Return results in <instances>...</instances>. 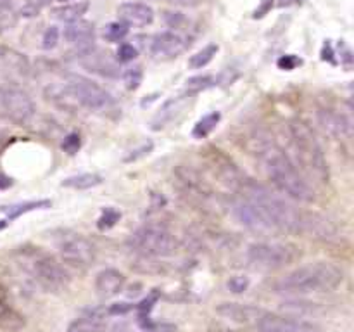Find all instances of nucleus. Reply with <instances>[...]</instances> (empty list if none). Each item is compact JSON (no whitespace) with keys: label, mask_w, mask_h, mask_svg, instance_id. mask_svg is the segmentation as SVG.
<instances>
[{"label":"nucleus","mask_w":354,"mask_h":332,"mask_svg":"<svg viewBox=\"0 0 354 332\" xmlns=\"http://www.w3.org/2000/svg\"><path fill=\"white\" fill-rule=\"evenodd\" d=\"M254 152L266 178L275 185L277 190L297 203H313V187L280 145L270 140L268 137L259 135L258 138H254Z\"/></svg>","instance_id":"obj_1"},{"label":"nucleus","mask_w":354,"mask_h":332,"mask_svg":"<svg viewBox=\"0 0 354 332\" xmlns=\"http://www.w3.org/2000/svg\"><path fill=\"white\" fill-rule=\"evenodd\" d=\"M237 196L245 197L259 211V214L268 223L273 234H277V232H282V234H299L303 211H299L292 204L287 203L283 197L272 194L265 185L258 183L256 180L248 176L244 185L239 189Z\"/></svg>","instance_id":"obj_2"},{"label":"nucleus","mask_w":354,"mask_h":332,"mask_svg":"<svg viewBox=\"0 0 354 332\" xmlns=\"http://www.w3.org/2000/svg\"><path fill=\"white\" fill-rule=\"evenodd\" d=\"M342 282H344V270L341 266L332 261H315L297 266L287 275L280 277L273 284V289L280 294L304 296V294L332 293Z\"/></svg>","instance_id":"obj_3"},{"label":"nucleus","mask_w":354,"mask_h":332,"mask_svg":"<svg viewBox=\"0 0 354 332\" xmlns=\"http://www.w3.org/2000/svg\"><path fill=\"white\" fill-rule=\"evenodd\" d=\"M289 135L294 152V159H290L297 166V169L320 185L328 183L330 169H328L324 147L318 142L313 128L306 121L292 120L289 123Z\"/></svg>","instance_id":"obj_4"},{"label":"nucleus","mask_w":354,"mask_h":332,"mask_svg":"<svg viewBox=\"0 0 354 332\" xmlns=\"http://www.w3.org/2000/svg\"><path fill=\"white\" fill-rule=\"evenodd\" d=\"M19 263L45 293H62L71 282L64 266L54 256L38 248L19 251Z\"/></svg>","instance_id":"obj_5"},{"label":"nucleus","mask_w":354,"mask_h":332,"mask_svg":"<svg viewBox=\"0 0 354 332\" xmlns=\"http://www.w3.org/2000/svg\"><path fill=\"white\" fill-rule=\"evenodd\" d=\"M175 175V183L178 187L182 197H185L187 203L196 206L197 210L206 211V213H216L221 208L220 197L214 194V190L204 182L201 173L190 166L180 165L173 172Z\"/></svg>","instance_id":"obj_6"},{"label":"nucleus","mask_w":354,"mask_h":332,"mask_svg":"<svg viewBox=\"0 0 354 332\" xmlns=\"http://www.w3.org/2000/svg\"><path fill=\"white\" fill-rule=\"evenodd\" d=\"M176 246L175 235L156 223L142 225L128 237V248L142 258H165L176 251Z\"/></svg>","instance_id":"obj_7"},{"label":"nucleus","mask_w":354,"mask_h":332,"mask_svg":"<svg viewBox=\"0 0 354 332\" xmlns=\"http://www.w3.org/2000/svg\"><path fill=\"white\" fill-rule=\"evenodd\" d=\"M248 261L259 270H280L301 256V251L289 242L259 241L248 248Z\"/></svg>","instance_id":"obj_8"},{"label":"nucleus","mask_w":354,"mask_h":332,"mask_svg":"<svg viewBox=\"0 0 354 332\" xmlns=\"http://www.w3.org/2000/svg\"><path fill=\"white\" fill-rule=\"evenodd\" d=\"M64 78L78 107H85V109L95 111V113H107L114 107V99L111 97V93L86 76L69 73Z\"/></svg>","instance_id":"obj_9"},{"label":"nucleus","mask_w":354,"mask_h":332,"mask_svg":"<svg viewBox=\"0 0 354 332\" xmlns=\"http://www.w3.org/2000/svg\"><path fill=\"white\" fill-rule=\"evenodd\" d=\"M55 248L62 261L73 268H86L95 261V246L75 230H59L55 235Z\"/></svg>","instance_id":"obj_10"},{"label":"nucleus","mask_w":354,"mask_h":332,"mask_svg":"<svg viewBox=\"0 0 354 332\" xmlns=\"http://www.w3.org/2000/svg\"><path fill=\"white\" fill-rule=\"evenodd\" d=\"M0 113L16 124H28L37 114L33 99L30 93L14 83L0 85Z\"/></svg>","instance_id":"obj_11"},{"label":"nucleus","mask_w":354,"mask_h":332,"mask_svg":"<svg viewBox=\"0 0 354 332\" xmlns=\"http://www.w3.org/2000/svg\"><path fill=\"white\" fill-rule=\"evenodd\" d=\"M189 40L178 31H162L154 35L149 44V54L156 61H171L187 50Z\"/></svg>","instance_id":"obj_12"},{"label":"nucleus","mask_w":354,"mask_h":332,"mask_svg":"<svg viewBox=\"0 0 354 332\" xmlns=\"http://www.w3.org/2000/svg\"><path fill=\"white\" fill-rule=\"evenodd\" d=\"M258 332H320L315 324L306 320H299L297 317H287V315L265 313L256 322Z\"/></svg>","instance_id":"obj_13"},{"label":"nucleus","mask_w":354,"mask_h":332,"mask_svg":"<svg viewBox=\"0 0 354 332\" xmlns=\"http://www.w3.org/2000/svg\"><path fill=\"white\" fill-rule=\"evenodd\" d=\"M209 165L213 168L214 175L221 180L227 187H230L232 190L239 192L244 182L248 180V175L242 173L239 169V166L228 158L227 154H223L218 149H209Z\"/></svg>","instance_id":"obj_14"},{"label":"nucleus","mask_w":354,"mask_h":332,"mask_svg":"<svg viewBox=\"0 0 354 332\" xmlns=\"http://www.w3.org/2000/svg\"><path fill=\"white\" fill-rule=\"evenodd\" d=\"M31 73L30 61L24 54L9 47H0V78L3 83L17 85L19 80H24Z\"/></svg>","instance_id":"obj_15"},{"label":"nucleus","mask_w":354,"mask_h":332,"mask_svg":"<svg viewBox=\"0 0 354 332\" xmlns=\"http://www.w3.org/2000/svg\"><path fill=\"white\" fill-rule=\"evenodd\" d=\"M76 57L80 59L83 68H86L88 71L97 73L100 76H106V78H118L121 75L120 62L114 57H111V54L100 50L97 47H90L86 50L76 54Z\"/></svg>","instance_id":"obj_16"},{"label":"nucleus","mask_w":354,"mask_h":332,"mask_svg":"<svg viewBox=\"0 0 354 332\" xmlns=\"http://www.w3.org/2000/svg\"><path fill=\"white\" fill-rule=\"evenodd\" d=\"M299 234L308 235L311 239H318V241H332V239L337 237L339 230L330 218L315 213V211H303Z\"/></svg>","instance_id":"obj_17"},{"label":"nucleus","mask_w":354,"mask_h":332,"mask_svg":"<svg viewBox=\"0 0 354 332\" xmlns=\"http://www.w3.org/2000/svg\"><path fill=\"white\" fill-rule=\"evenodd\" d=\"M232 210H234L235 218L244 225L249 230L256 232V234H273L272 228L268 227L263 216L259 214V211L249 203L245 197L237 196L234 201H232Z\"/></svg>","instance_id":"obj_18"},{"label":"nucleus","mask_w":354,"mask_h":332,"mask_svg":"<svg viewBox=\"0 0 354 332\" xmlns=\"http://www.w3.org/2000/svg\"><path fill=\"white\" fill-rule=\"evenodd\" d=\"M118 21L128 28H145L154 21V10L142 2H124L118 7Z\"/></svg>","instance_id":"obj_19"},{"label":"nucleus","mask_w":354,"mask_h":332,"mask_svg":"<svg viewBox=\"0 0 354 332\" xmlns=\"http://www.w3.org/2000/svg\"><path fill=\"white\" fill-rule=\"evenodd\" d=\"M62 37L71 47H75L76 54L93 47V38H95V26L93 23L85 19L69 23L62 31Z\"/></svg>","instance_id":"obj_20"},{"label":"nucleus","mask_w":354,"mask_h":332,"mask_svg":"<svg viewBox=\"0 0 354 332\" xmlns=\"http://www.w3.org/2000/svg\"><path fill=\"white\" fill-rule=\"evenodd\" d=\"M318 123H320L322 130L330 137H351L353 133V121L351 118L346 116L342 113H335L332 109H318L317 113Z\"/></svg>","instance_id":"obj_21"},{"label":"nucleus","mask_w":354,"mask_h":332,"mask_svg":"<svg viewBox=\"0 0 354 332\" xmlns=\"http://www.w3.org/2000/svg\"><path fill=\"white\" fill-rule=\"evenodd\" d=\"M124 279L123 273L116 268H104L95 275V290L100 297L109 299V297L118 296L123 290Z\"/></svg>","instance_id":"obj_22"},{"label":"nucleus","mask_w":354,"mask_h":332,"mask_svg":"<svg viewBox=\"0 0 354 332\" xmlns=\"http://www.w3.org/2000/svg\"><path fill=\"white\" fill-rule=\"evenodd\" d=\"M218 313L221 317L228 318V320L239 322V324H254L261 318L265 310L258 306H251V304H242V303H221L218 306Z\"/></svg>","instance_id":"obj_23"},{"label":"nucleus","mask_w":354,"mask_h":332,"mask_svg":"<svg viewBox=\"0 0 354 332\" xmlns=\"http://www.w3.org/2000/svg\"><path fill=\"white\" fill-rule=\"evenodd\" d=\"M187 97L189 95H180V97H173V99L166 100V102L161 106V109H159L158 113H156V116L152 118L151 121L152 130L158 131V130H162L165 127H168V124L178 116L180 109H182L183 104H185Z\"/></svg>","instance_id":"obj_24"},{"label":"nucleus","mask_w":354,"mask_h":332,"mask_svg":"<svg viewBox=\"0 0 354 332\" xmlns=\"http://www.w3.org/2000/svg\"><path fill=\"white\" fill-rule=\"evenodd\" d=\"M90 3L86 0H78V2H71V3H62V6L55 7L52 9V16L55 19L62 21V23H75V21L83 19V16L88 10Z\"/></svg>","instance_id":"obj_25"},{"label":"nucleus","mask_w":354,"mask_h":332,"mask_svg":"<svg viewBox=\"0 0 354 332\" xmlns=\"http://www.w3.org/2000/svg\"><path fill=\"white\" fill-rule=\"evenodd\" d=\"M24 327V317L7 303L6 296L0 294V329L7 332H17Z\"/></svg>","instance_id":"obj_26"},{"label":"nucleus","mask_w":354,"mask_h":332,"mask_svg":"<svg viewBox=\"0 0 354 332\" xmlns=\"http://www.w3.org/2000/svg\"><path fill=\"white\" fill-rule=\"evenodd\" d=\"M104 313L100 310H93L90 313L78 317L69 324L66 332H102Z\"/></svg>","instance_id":"obj_27"},{"label":"nucleus","mask_w":354,"mask_h":332,"mask_svg":"<svg viewBox=\"0 0 354 332\" xmlns=\"http://www.w3.org/2000/svg\"><path fill=\"white\" fill-rule=\"evenodd\" d=\"M102 182L104 178L99 173H78V175L68 176V178L62 180L61 185L73 190H88L95 189V187H99Z\"/></svg>","instance_id":"obj_28"},{"label":"nucleus","mask_w":354,"mask_h":332,"mask_svg":"<svg viewBox=\"0 0 354 332\" xmlns=\"http://www.w3.org/2000/svg\"><path fill=\"white\" fill-rule=\"evenodd\" d=\"M220 120H221V114L218 113V111H213V113H209V114H206V116L201 118L192 130L194 138H206L207 135H209L211 131L218 127Z\"/></svg>","instance_id":"obj_29"},{"label":"nucleus","mask_w":354,"mask_h":332,"mask_svg":"<svg viewBox=\"0 0 354 332\" xmlns=\"http://www.w3.org/2000/svg\"><path fill=\"white\" fill-rule=\"evenodd\" d=\"M216 52H218V45H214V44L206 45V47L201 48L199 52H196L194 55H190L189 66L192 69L204 68V66H207L211 61H213V57L216 55Z\"/></svg>","instance_id":"obj_30"},{"label":"nucleus","mask_w":354,"mask_h":332,"mask_svg":"<svg viewBox=\"0 0 354 332\" xmlns=\"http://www.w3.org/2000/svg\"><path fill=\"white\" fill-rule=\"evenodd\" d=\"M17 19H19V16H17L12 3H0V35L14 30V26L17 24Z\"/></svg>","instance_id":"obj_31"},{"label":"nucleus","mask_w":354,"mask_h":332,"mask_svg":"<svg viewBox=\"0 0 354 332\" xmlns=\"http://www.w3.org/2000/svg\"><path fill=\"white\" fill-rule=\"evenodd\" d=\"M50 204H52L50 201H47V199L28 201V203H24V204H16V206L9 208V211H7V216H9V220H14V218L21 216V214H24V213H30V211L50 208Z\"/></svg>","instance_id":"obj_32"},{"label":"nucleus","mask_w":354,"mask_h":332,"mask_svg":"<svg viewBox=\"0 0 354 332\" xmlns=\"http://www.w3.org/2000/svg\"><path fill=\"white\" fill-rule=\"evenodd\" d=\"M214 78L209 75H201V76H194V78L187 80L185 85V95H196V93H201L203 90H207L209 86L214 85Z\"/></svg>","instance_id":"obj_33"},{"label":"nucleus","mask_w":354,"mask_h":332,"mask_svg":"<svg viewBox=\"0 0 354 332\" xmlns=\"http://www.w3.org/2000/svg\"><path fill=\"white\" fill-rule=\"evenodd\" d=\"M128 31H130V28L124 26L120 21H114V23H109L104 28V38L111 44H120L128 37Z\"/></svg>","instance_id":"obj_34"},{"label":"nucleus","mask_w":354,"mask_h":332,"mask_svg":"<svg viewBox=\"0 0 354 332\" xmlns=\"http://www.w3.org/2000/svg\"><path fill=\"white\" fill-rule=\"evenodd\" d=\"M142 80H144V71L140 66H131L123 71V82L128 90H137L142 85Z\"/></svg>","instance_id":"obj_35"},{"label":"nucleus","mask_w":354,"mask_h":332,"mask_svg":"<svg viewBox=\"0 0 354 332\" xmlns=\"http://www.w3.org/2000/svg\"><path fill=\"white\" fill-rule=\"evenodd\" d=\"M121 218V213L120 211H116L114 208H106V210L102 211V214H100L99 221H97V227L100 228V230H109L111 227H114L116 225V221Z\"/></svg>","instance_id":"obj_36"},{"label":"nucleus","mask_w":354,"mask_h":332,"mask_svg":"<svg viewBox=\"0 0 354 332\" xmlns=\"http://www.w3.org/2000/svg\"><path fill=\"white\" fill-rule=\"evenodd\" d=\"M59 38H61V31H59V28L48 26L47 30H45L44 37H41V47H44L45 50H52V48H55V45H57Z\"/></svg>","instance_id":"obj_37"},{"label":"nucleus","mask_w":354,"mask_h":332,"mask_svg":"<svg viewBox=\"0 0 354 332\" xmlns=\"http://www.w3.org/2000/svg\"><path fill=\"white\" fill-rule=\"evenodd\" d=\"M138 50L133 44H121L116 52V61L118 62H131L137 59Z\"/></svg>","instance_id":"obj_38"},{"label":"nucleus","mask_w":354,"mask_h":332,"mask_svg":"<svg viewBox=\"0 0 354 332\" xmlns=\"http://www.w3.org/2000/svg\"><path fill=\"white\" fill-rule=\"evenodd\" d=\"M82 147V138L78 133H69L66 135L64 140H62V149H64L68 154H76Z\"/></svg>","instance_id":"obj_39"},{"label":"nucleus","mask_w":354,"mask_h":332,"mask_svg":"<svg viewBox=\"0 0 354 332\" xmlns=\"http://www.w3.org/2000/svg\"><path fill=\"white\" fill-rule=\"evenodd\" d=\"M227 286H228V289H230L232 293H235V294L245 293V289L249 287V279H248V277H242V275L232 277V279L228 280Z\"/></svg>","instance_id":"obj_40"},{"label":"nucleus","mask_w":354,"mask_h":332,"mask_svg":"<svg viewBox=\"0 0 354 332\" xmlns=\"http://www.w3.org/2000/svg\"><path fill=\"white\" fill-rule=\"evenodd\" d=\"M152 149H154V144H152V142H145V144H142L138 149L131 151L130 154H128L127 158H124V161H127V163L137 161V159L144 158V156H147V154H151Z\"/></svg>","instance_id":"obj_41"},{"label":"nucleus","mask_w":354,"mask_h":332,"mask_svg":"<svg viewBox=\"0 0 354 332\" xmlns=\"http://www.w3.org/2000/svg\"><path fill=\"white\" fill-rule=\"evenodd\" d=\"M297 64H301V59H297L296 55H283V57L279 59V68L282 69H287V71H290V69L296 68Z\"/></svg>","instance_id":"obj_42"},{"label":"nucleus","mask_w":354,"mask_h":332,"mask_svg":"<svg viewBox=\"0 0 354 332\" xmlns=\"http://www.w3.org/2000/svg\"><path fill=\"white\" fill-rule=\"evenodd\" d=\"M165 19L169 28H180V24L183 23V16L180 12H166Z\"/></svg>","instance_id":"obj_43"},{"label":"nucleus","mask_w":354,"mask_h":332,"mask_svg":"<svg viewBox=\"0 0 354 332\" xmlns=\"http://www.w3.org/2000/svg\"><path fill=\"white\" fill-rule=\"evenodd\" d=\"M144 332H176V325L173 324H156L145 329Z\"/></svg>","instance_id":"obj_44"},{"label":"nucleus","mask_w":354,"mask_h":332,"mask_svg":"<svg viewBox=\"0 0 354 332\" xmlns=\"http://www.w3.org/2000/svg\"><path fill=\"white\" fill-rule=\"evenodd\" d=\"M50 2L52 0H24V3H28L30 7H33V9L38 10V12H40V9L47 7Z\"/></svg>","instance_id":"obj_45"},{"label":"nucleus","mask_w":354,"mask_h":332,"mask_svg":"<svg viewBox=\"0 0 354 332\" xmlns=\"http://www.w3.org/2000/svg\"><path fill=\"white\" fill-rule=\"evenodd\" d=\"M162 2H168V3H173V6H180V7H190V6H196L199 0H162Z\"/></svg>","instance_id":"obj_46"},{"label":"nucleus","mask_w":354,"mask_h":332,"mask_svg":"<svg viewBox=\"0 0 354 332\" xmlns=\"http://www.w3.org/2000/svg\"><path fill=\"white\" fill-rule=\"evenodd\" d=\"M272 3H273L272 0H265V2H263V6H261V9H258L254 12V17H263V16H265V14L268 12L270 7H272Z\"/></svg>","instance_id":"obj_47"},{"label":"nucleus","mask_w":354,"mask_h":332,"mask_svg":"<svg viewBox=\"0 0 354 332\" xmlns=\"http://www.w3.org/2000/svg\"><path fill=\"white\" fill-rule=\"evenodd\" d=\"M12 185V178L7 175H3V173H0V189H7V187Z\"/></svg>","instance_id":"obj_48"},{"label":"nucleus","mask_w":354,"mask_h":332,"mask_svg":"<svg viewBox=\"0 0 354 332\" xmlns=\"http://www.w3.org/2000/svg\"><path fill=\"white\" fill-rule=\"evenodd\" d=\"M297 2H299V0H279V6L280 7H290Z\"/></svg>","instance_id":"obj_49"},{"label":"nucleus","mask_w":354,"mask_h":332,"mask_svg":"<svg viewBox=\"0 0 354 332\" xmlns=\"http://www.w3.org/2000/svg\"><path fill=\"white\" fill-rule=\"evenodd\" d=\"M7 227V221L6 220H0V230H2V228H6Z\"/></svg>","instance_id":"obj_50"},{"label":"nucleus","mask_w":354,"mask_h":332,"mask_svg":"<svg viewBox=\"0 0 354 332\" xmlns=\"http://www.w3.org/2000/svg\"><path fill=\"white\" fill-rule=\"evenodd\" d=\"M59 2H62V3H64V2H69V0H59Z\"/></svg>","instance_id":"obj_51"},{"label":"nucleus","mask_w":354,"mask_h":332,"mask_svg":"<svg viewBox=\"0 0 354 332\" xmlns=\"http://www.w3.org/2000/svg\"><path fill=\"white\" fill-rule=\"evenodd\" d=\"M0 118H2V113H0Z\"/></svg>","instance_id":"obj_52"},{"label":"nucleus","mask_w":354,"mask_h":332,"mask_svg":"<svg viewBox=\"0 0 354 332\" xmlns=\"http://www.w3.org/2000/svg\"><path fill=\"white\" fill-rule=\"evenodd\" d=\"M0 294H2V293H0Z\"/></svg>","instance_id":"obj_53"}]
</instances>
